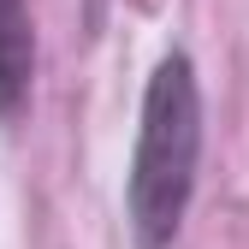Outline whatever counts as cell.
Wrapping results in <instances>:
<instances>
[{
  "label": "cell",
  "instance_id": "1",
  "mask_svg": "<svg viewBox=\"0 0 249 249\" xmlns=\"http://www.w3.org/2000/svg\"><path fill=\"white\" fill-rule=\"evenodd\" d=\"M202 77L196 59L172 48L154 59L142 83V113H137V148L124 166V226H131L137 249H172L184 231V213L196 196L202 172Z\"/></svg>",
  "mask_w": 249,
  "mask_h": 249
},
{
  "label": "cell",
  "instance_id": "2",
  "mask_svg": "<svg viewBox=\"0 0 249 249\" xmlns=\"http://www.w3.org/2000/svg\"><path fill=\"white\" fill-rule=\"evenodd\" d=\"M36 83V18L30 0H0V119H18Z\"/></svg>",
  "mask_w": 249,
  "mask_h": 249
}]
</instances>
